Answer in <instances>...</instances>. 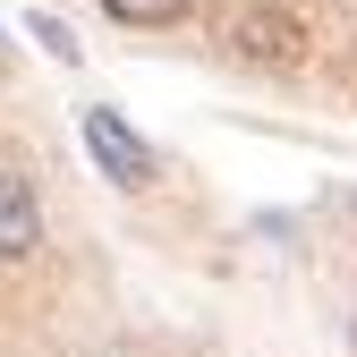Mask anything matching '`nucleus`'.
I'll return each instance as SVG.
<instances>
[{
  "mask_svg": "<svg viewBox=\"0 0 357 357\" xmlns=\"http://www.w3.org/2000/svg\"><path fill=\"white\" fill-rule=\"evenodd\" d=\"M77 137H85V153H94V170L111 178L119 196H145L153 178H162V153L128 128V111H111V102H85L77 111Z\"/></svg>",
  "mask_w": 357,
  "mask_h": 357,
  "instance_id": "1",
  "label": "nucleus"
},
{
  "mask_svg": "<svg viewBox=\"0 0 357 357\" xmlns=\"http://www.w3.org/2000/svg\"><path fill=\"white\" fill-rule=\"evenodd\" d=\"M43 247V196L26 170H0V264H26Z\"/></svg>",
  "mask_w": 357,
  "mask_h": 357,
  "instance_id": "2",
  "label": "nucleus"
},
{
  "mask_svg": "<svg viewBox=\"0 0 357 357\" xmlns=\"http://www.w3.org/2000/svg\"><path fill=\"white\" fill-rule=\"evenodd\" d=\"M238 34H247V52H255V60H273V68L298 60V26H289V17H238Z\"/></svg>",
  "mask_w": 357,
  "mask_h": 357,
  "instance_id": "3",
  "label": "nucleus"
},
{
  "mask_svg": "<svg viewBox=\"0 0 357 357\" xmlns=\"http://www.w3.org/2000/svg\"><path fill=\"white\" fill-rule=\"evenodd\" d=\"M102 17L137 26V34H162V26H178V17H188V0H102Z\"/></svg>",
  "mask_w": 357,
  "mask_h": 357,
  "instance_id": "4",
  "label": "nucleus"
},
{
  "mask_svg": "<svg viewBox=\"0 0 357 357\" xmlns=\"http://www.w3.org/2000/svg\"><path fill=\"white\" fill-rule=\"evenodd\" d=\"M26 34H34V43H43V52H52V60H60V68H77V60H85V52H77V34H68L60 17H43V9L26 17Z\"/></svg>",
  "mask_w": 357,
  "mask_h": 357,
  "instance_id": "5",
  "label": "nucleus"
},
{
  "mask_svg": "<svg viewBox=\"0 0 357 357\" xmlns=\"http://www.w3.org/2000/svg\"><path fill=\"white\" fill-rule=\"evenodd\" d=\"M349 340H357V332H349Z\"/></svg>",
  "mask_w": 357,
  "mask_h": 357,
  "instance_id": "6",
  "label": "nucleus"
}]
</instances>
